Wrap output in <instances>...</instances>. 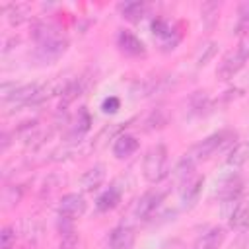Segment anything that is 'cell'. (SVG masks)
<instances>
[{
    "mask_svg": "<svg viewBox=\"0 0 249 249\" xmlns=\"http://www.w3.org/2000/svg\"><path fill=\"white\" fill-rule=\"evenodd\" d=\"M167 156L169 154L163 144H156L146 152L144 163H142V173H144L146 181L160 183L163 177H167V173H169V158Z\"/></svg>",
    "mask_w": 249,
    "mask_h": 249,
    "instance_id": "1",
    "label": "cell"
},
{
    "mask_svg": "<svg viewBox=\"0 0 249 249\" xmlns=\"http://www.w3.org/2000/svg\"><path fill=\"white\" fill-rule=\"evenodd\" d=\"M235 140V132L233 130H220V132H214L210 136H206L204 140H200L198 144H195L187 154L195 160V161H200V160H206L210 158L212 154L231 146Z\"/></svg>",
    "mask_w": 249,
    "mask_h": 249,
    "instance_id": "2",
    "label": "cell"
},
{
    "mask_svg": "<svg viewBox=\"0 0 249 249\" xmlns=\"http://www.w3.org/2000/svg\"><path fill=\"white\" fill-rule=\"evenodd\" d=\"M247 60H249V39L247 41H241L233 51H230L222 58L220 66L216 68V76L220 80H230V78H233L245 66Z\"/></svg>",
    "mask_w": 249,
    "mask_h": 249,
    "instance_id": "3",
    "label": "cell"
},
{
    "mask_svg": "<svg viewBox=\"0 0 249 249\" xmlns=\"http://www.w3.org/2000/svg\"><path fill=\"white\" fill-rule=\"evenodd\" d=\"M66 47H68V41L62 35H54L51 39H45V41L37 43V47L33 51V56L41 64H51V62L58 60L64 54Z\"/></svg>",
    "mask_w": 249,
    "mask_h": 249,
    "instance_id": "4",
    "label": "cell"
},
{
    "mask_svg": "<svg viewBox=\"0 0 249 249\" xmlns=\"http://www.w3.org/2000/svg\"><path fill=\"white\" fill-rule=\"evenodd\" d=\"M161 200H163V193L158 191V189H152V191L144 193V195L138 198L136 206H134V216H136L138 220H148V218H152V216L156 214V210L160 208Z\"/></svg>",
    "mask_w": 249,
    "mask_h": 249,
    "instance_id": "5",
    "label": "cell"
},
{
    "mask_svg": "<svg viewBox=\"0 0 249 249\" xmlns=\"http://www.w3.org/2000/svg\"><path fill=\"white\" fill-rule=\"evenodd\" d=\"M84 212H86V200H84L82 195H78V193H68V195H64V196L60 198V204H58V218L76 222V218H80Z\"/></svg>",
    "mask_w": 249,
    "mask_h": 249,
    "instance_id": "6",
    "label": "cell"
},
{
    "mask_svg": "<svg viewBox=\"0 0 249 249\" xmlns=\"http://www.w3.org/2000/svg\"><path fill=\"white\" fill-rule=\"evenodd\" d=\"M224 216L228 218L230 226L235 230H245L249 228V206L237 200L224 202Z\"/></svg>",
    "mask_w": 249,
    "mask_h": 249,
    "instance_id": "7",
    "label": "cell"
},
{
    "mask_svg": "<svg viewBox=\"0 0 249 249\" xmlns=\"http://www.w3.org/2000/svg\"><path fill=\"white\" fill-rule=\"evenodd\" d=\"M216 196L224 202H230V200H237L241 191H243V181L237 177V175H228L224 177L218 185H216Z\"/></svg>",
    "mask_w": 249,
    "mask_h": 249,
    "instance_id": "8",
    "label": "cell"
},
{
    "mask_svg": "<svg viewBox=\"0 0 249 249\" xmlns=\"http://www.w3.org/2000/svg\"><path fill=\"white\" fill-rule=\"evenodd\" d=\"M202 185H204V177L195 175V173L183 181V187H181V200H183V204H185L187 208H191V206L196 204V200H198V196H200V193H202Z\"/></svg>",
    "mask_w": 249,
    "mask_h": 249,
    "instance_id": "9",
    "label": "cell"
},
{
    "mask_svg": "<svg viewBox=\"0 0 249 249\" xmlns=\"http://www.w3.org/2000/svg\"><path fill=\"white\" fill-rule=\"evenodd\" d=\"M134 239H136V233L132 228L117 226L109 231L107 245H109V249H130L134 245Z\"/></svg>",
    "mask_w": 249,
    "mask_h": 249,
    "instance_id": "10",
    "label": "cell"
},
{
    "mask_svg": "<svg viewBox=\"0 0 249 249\" xmlns=\"http://www.w3.org/2000/svg\"><path fill=\"white\" fill-rule=\"evenodd\" d=\"M2 12L12 25H21L23 21H27L31 18V6L25 2H10V4L2 6Z\"/></svg>",
    "mask_w": 249,
    "mask_h": 249,
    "instance_id": "11",
    "label": "cell"
},
{
    "mask_svg": "<svg viewBox=\"0 0 249 249\" xmlns=\"http://www.w3.org/2000/svg\"><path fill=\"white\" fill-rule=\"evenodd\" d=\"M117 45L121 47V51H123L124 54H130V56H140V54L146 53L144 43H142L134 33H130V31H126V29L119 31Z\"/></svg>",
    "mask_w": 249,
    "mask_h": 249,
    "instance_id": "12",
    "label": "cell"
},
{
    "mask_svg": "<svg viewBox=\"0 0 249 249\" xmlns=\"http://www.w3.org/2000/svg\"><path fill=\"white\" fill-rule=\"evenodd\" d=\"M136 150H138V140H136V136H132V134L123 132V134H119V136L115 138V142H113V154H115V158H119V160L130 158Z\"/></svg>",
    "mask_w": 249,
    "mask_h": 249,
    "instance_id": "13",
    "label": "cell"
},
{
    "mask_svg": "<svg viewBox=\"0 0 249 249\" xmlns=\"http://www.w3.org/2000/svg\"><path fill=\"white\" fill-rule=\"evenodd\" d=\"M224 237H226V233H224L222 228H218V226L208 228V230L196 239L195 249H220Z\"/></svg>",
    "mask_w": 249,
    "mask_h": 249,
    "instance_id": "14",
    "label": "cell"
},
{
    "mask_svg": "<svg viewBox=\"0 0 249 249\" xmlns=\"http://www.w3.org/2000/svg\"><path fill=\"white\" fill-rule=\"evenodd\" d=\"M84 89H86V78H74V80H68L66 88H64L62 93H60V111L66 109L76 97H80Z\"/></svg>",
    "mask_w": 249,
    "mask_h": 249,
    "instance_id": "15",
    "label": "cell"
},
{
    "mask_svg": "<svg viewBox=\"0 0 249 249\" xmlns=\"http://www.w3.org/2000/svg\"><path fill=\"white\" fill-rule=\"evenodd\" d=\"M43 231H45V230H43V224H41V220H37V218H25V220L21 222V233H23L25 241L31 243V245H35V243L41 241Z\"/></svg>",
    "mask_w": 249,
    "mask_h": 249,
    "instance_id": "16",
    "label": "cell"
},
{
    "mask_svg": "<svg viewBox=\"0 0 249 249\" xmlns=\"http://www.w3.org/2000/svg\"><path fill=\"white\" fill-rule=\"evenodd\" d=\"M119 202H121V191H119L115 185H111L109 189H105V191L97 196L95 206H97L99 212H107V210H113Z\"/></svg>",
    "mask_w": 249,
    "mask_h": 249,
    "instance_id": "17",
    "label": "cell"
},
{
    "mask_svg": "<svg viewBox=\"0 0 249 249\" xmlns=\"http://www.w3.org/2000/svg\"><path fill=\"white\" fill-rule=\"evenodd\" d=\"M89 128H91V117H89L86 107H80L72 126H70V136L72 138H82Z\"/></svg>",
    "mask_w": 249,
    "mask_h": 249,
    "instance_id": "18",
    "label": "cell"
},
{
    "mask_svg": "<svg viewBox=\"0 0 249 249\" xmlns=\"http://www.w3.org/2000/svg\"><path fill=\"white\" fill-rule=\"evenodd\" d=\"M146 10H148V6L144 2H121L119 4L121 16L128 21H140L142 16L146 14Z\"/></svg>",
    "mask_w": 249,
    "mask_h": 249,
    "instance_id": "19",
    "label": "cell"
},
{
    "mask_svg": "<svg viewBox=\"0 0 249 249\" xmlns=\"http://www.w3.org/2000/svg\"><path fill=\"white\" fill-rule=\"evenodd\" d=\"M103 177H105L103 165H93V167H89V169L82 175V187H84V191H93V189H97V187L101 185Z\"/></svg>",
    "mask_w": 249,
    "mask_h": 249,
    "instance_id": "20",
    "label": "cell"
},
{
    "mask_svg": "<svg viewBox=\"0 0 249 249\" xmlns=\"http://www.w3.org/2000/svg\"><path fill=\"white\" fill-rule=\"evenodd\" d=\"M189 103H191V111L196 115H202L206 109H210V97L206 91H195L191 95Z\"/></svg>",
    "mask_w": 249,
    "mask_h": 249,
    "instance_id": "21",
    "label": "cell"
},
{
    "mask_svg": "<svg viewBox=\"0 0 249 249\" xmlns=\"http://www.w3.org/2000/svg\"><path fill=\"white\" fill-rule=\"evenodd\" d=\"M237 14H239V19L235 23V33L237 35H249V0L239 4Z\"/></svg>",
    "mask_w": 249,
    "mask_h": 249,
    "instance_id": "22",
    "label": "cell"
},
{
    "mask_svg": "<svg viewBox=\"0 0 249 249\" xmlns=\"http://www.w3.org/2000/svg\"><path fill=\"white\" fill-rule=\"evenodd\" d=\"M218 12H220V2H204V4L200 6V18H202V21H204L208 27H212V25L216 23Z\"/></svg>",
    "mask_w": 249,
    "mask_h": 249,
    "instance_id": "23",
    "label": "cell"
},
{
    "mask_svg": "<svg viewBox=\"0 0 249 249\" xmlns=\"http://www.w3.org/2000/svg\"><path fill=\"white\" fill-rule=\"evenodd\" d=\"M216 51H218V43H216V41H206V43H202V45H200V51H198V54H196V66L208 64V62L214 58Z\"/></svg>",
    "mask_w": 249,
    "mask_h": 249,
    "instance_id": "24",
    "label": "cell"
},
{
    "mask_svg": "<svg viewBox=\"0 0 249 249\" xmlns=\"http://www.w3.org/2000/svg\"><path fill=\"white\" fill-rule=\"evenodd\" d=\"M245 160H247V148H245V146H241V144H237V146H233V148H231V152L228 154L226 163H228V165H231V167H239V165H243V163H245Z\"/></svg>",
    "mask_w": 249,
    "mask_h": 249,
    "instance_id": "25",
    "label": "cell"
},
{
    "mask_svg": "<svg viewBox=\"0 0 249 249\" xmlns=\"http://www.w3.org/2000/svg\"><path fill=\"white\" fill-rule=\"evenodd\" d=\"M146 124H148V126H146L148 130L165 126V124H167V115H165V111H163V109H156V111H152L150 117L146 119Z\"/></svg>",
    "mask_w": 249,
    "mask_h": 249,
    "instance_id": "26",
    "label": "cell"
},
{
    "mask_svg": "<svg viewBox=\"0 0 249 249\" xmlns=\"http://www.w3.org/2000/svg\"><path fill=\"white\" fill-rule=\"evenodd\" d=\"M119 109H121V99L115 97V95L105 97L103 103H101V111H103L105 115H113V113H117Z\"/></svg>",
    "mask_w": 249,
    "mask_h": 249,
    "instance_id": "27",
    "label": "cell"
},
{
    "mask_svg": "<svg viewBox=\"0 0 249 249\" xmlns=\"http://www.w3.org/2000/svg\"><path fill=\"white\" fill-rule=\"evenodd\" d=\"M0 237H2V249H12L16 243V230L12 226H6L0 233Z\"/></svg>",
    "mask_w": 249,
    "mask_h": 249,
    "instance_id": "28",
    "label": "cell"
},
{
    "mask_svg": "<svg viewBox=\"0 0 249 249\" xmlns=\"http://www.w3.org/2000/svg\"><path fill=\"white\" fill-rule=\"evenodd\" d=\"M78 245H80V237L76 231H72V233H66L60 237L58 249H78Z\"/></svg>",
    "mask_w": 249,
    "mask_h": 249,
    "instance_id": "29",
    "label": "cell"
},
{
    "mask_svg": "<svg viewBox=\"0 0 249 249\" xmlns=\"http://www.w3.org/2000/svg\"><path fill=\"white\" fill-rule=\"evenodd\" d=\"M0 140H2L0 150H2V152H6V150H8V146H10V134L4 130V132H2V136H0Z\"/></svg>",
    "mask_w": 249,
    "mask_h": 249,
    "instance_id": "30",
    "label": "cell"
}]
</instances>
